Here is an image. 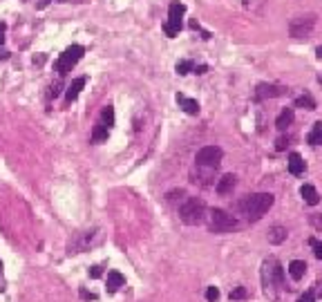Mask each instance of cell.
Masks as SVG:
<instances>
[{
  "label": "cell",
  "mask_w": 322,
  "mask_h": 302,
  "mask_svg": "<svg viewBox=\"0 0 322 302\" xmlns=\"http://www.w3.org/2000/svg\"><path fill=\"white\" fill-rule=\"evenodd\" d=\"M318 58H322V45L318 47Z\"/></svg>",
  "instance_id": "cell-35"
},
{
  "label": "cell",
  "mask_w": 322,
  "mask_h": 302,
  "mask_svg": "<svg viewBox=\"0 0 322 302\" xmlns=\"http://www.w3.org/2000/svg\"><path fill=\"white\" fill-rule=\"evenodd\" d=\"M298 302H315V295H313L311 291H307V293H302V295H300Z\"/></svg>",
  "instance_id": "cell-27"
},
{
  "label": "cell",
  "mask_w": 322,
  "mask_h": 302,
  "mask_svg": "<svg viewBox=\"0 0 322 302\" xmlns=\"http://www.w3.org/2000/svg\"><path fill=\"white\" fill-rule=\"evenodd\" d=\"M295 106L298 108H305V110H315V101L309 94H302V96H298L295 98Z\"/></svg>",
  "instance_id": "cell-22"
},
{
  "label": "cell",
  "mask_w": 322,
  "mask_h": 302,
  "mask_svg": "<svg viewBox=\"0 0 322 302\" xmlns=\"http://www.w3.org/2000/svg\"><path fill=\"white\" fill-rule=\"evenodd\" d=\"M123 285H126V278H123L119 271H110L108 273V293H116Z\"/></svg>",
  "instance_id": "cell-13"
},
{
  "label": "cell",
  "mask_w": 322,
  "mask_h": 302,
  "mask_svg": "<svg viewBox=\"0 0 322 302\" xmlns=\"http://www.w3.org/2000/svg\"><path fill=\"white\" fill-rule=\"evenodd\" d=\"M309 144H311V146H322V121L313 126L311 134H309Z\"/></svg>",
  "instance_id": "cell-20"
},
{
  "label": "cell",
  "mask_w": 322,
  "mask_h": 302,
  "mask_svg": "<svg viewBox=\"0 0 322 302\" xmlns=\"http://www.w3.org/2000/svg\"><path fill=\"white\" fill-rule=\"evenodd\" d=\"M85 83H88V78H85V76H78V78H74V81H72V85L65 90V103H67V106H70L72 101H76L78 92L85 88Z\"/></svg>",
  "instance_id": "cell-10"
},
{
  "label": "cell",
  "mask_w": 322,
  "mask_h": 302,
  "mask_svg": "<svg viewBox=\"0 0 322 302\" xmlns=\"http://www.w3.org/2000/svg\"><path fill=\"white\" fill-rule=\"evenodd\" d=\"M177 103L184 108L186 114H199V103L195 101V98H188L184 94H177Z\"/></svg>",
  "instance_id": "cell-15"
},
{
  "label": "cell",
  "mask_w": 322,
  "mask_h": 302,
  "mask_svg": "<svg viewBox=\"0 0 322 302\" xmlns=\"http://www.w3.org/2000/svg\"><path fill=\"white\" fill-rule=\"evenodd\" d=\"M5 58H9V52H5V49H0V61H5Z\"/></svg>",
  "instance_id": "cell-34"
},
{
  "label": "cell",
  "mask_w": 322,
  "mask_h": 302,
  "mask_svg": "<svg viewBox=\"0 0 322 302\" xmlns=\"http://www.w3.org/2000/svg\"><path fill=\"white\" fill-rule=\"evenodd\" d=\"M275 197L271 193H255V195H249L239 202V211L246 215L251 222H257L262 219L264 213H269V208L273 206Z\"/></svg>",
  "instance_id": "cell-1"
},
{
  "label": "cell",
  "mask_w": 322,
  "mask_h": 302,
  "mask_svg": "<svg viewBox=\"0 0 322 302\" xmlns=\"http://www.w3.org/2000/svg\"><path fill=\"white\" fill-rule=\"evenodd\" d=\"M287 88L284 85H269V83H259L255 90V96L262 101V98H275V96H284L287 94Z\"/></svg>",
  "instance_id": "cell-9"
},
{
  "label": "cell",
  "mask_w": 322,
  "mask_h": 302,
  "mask_svg": "<svg viewBox=\"0 0 322 302\" xmlns=\"http://www.w3.org/2000/svg\"><path fill=\"white\" fill-rule=\"evenodd\" d=\"M90 278H101V267H92L90 269Z\"/></svg>",
  "instance_id": "cell-30"
},
{
  "label": "cell",
  "mask_w": 322,
  "mask_h": 302,
  "mask_svg": "<svg viewBox=\"0 0 322 302\" xmlns=\"http://www.w3.org/2000/svg\"><path fill=\"white\" fill-rule=\"evenodd\" d=\"M320 83H322V78H320Z\"/></svg>",
  "instance_id": "cell-37"
},
{
  "label": "cell",
  "mask_w": 322,
  "mask_h": 302,
  "mask_svg": "<svg viewBox=\"0 0 322 302\" xmlns=\"http://www.w3.org/2000/svg\"><path fill=\"white\" fill-rule=\"evenodd\" d=\"M309 242H311V246H313V253H315V257H318V260H322V242H318V239H309Z\"/></svg>",
  "instance_id": "cell-26"
},
{
  "label": "cell",
  "mask_w": 322,
  "mask_h": 302,
  "mask_svg": "<svg viewBox=\"0 0 322 302\" xmlns=\"http://www.w3.org/2000/svg\"><path fill=\"white\" fill-rule=\"evenodd\" d=\"M284 239H287V229H284V226H273V229L269 231V242L271 244H282Z\"/></svg>",
  "instance_id": "cell-19"
},
{
  "label": "cell",
  "mask_w": 322,
  "mask_h": 302,
  "mask_svg": "<svg viewBox=\"0 0 322 302\" xmlns=\"http://www.w3.org/2000/svg\"><path fill=\"white\" fill-rule=\"evenodd\" d=\"M175 70H177L179 76H186L188 72H193V70H195V63H193V61H179Z\"/></svg>",
  "instance_id": "cell-23"
},
{
  "label": "cell",
  "mask_w": 322,
  "mask_h": 302,
  "mask_svg": "<svg viewBox=\"0 0 322 302\" xmlns=\"http://www.w3.org/2000/svg\"><path fill=\"white\" fill-rule=\"evenodd\" d=\"M179 219L188 226H197L206 219V204L197 197H188V199L182 202L179 206Z\"/></svg>",
  "instance_id": "cell-2"
},
{
  "label": "cell",
  "mask_w": 322,
  "mask_h": 302,
  "mask_svg": "<svg viewBox=\"0 0 322 302\" xmlns=\"http://www.w3.org/2000/svg\"><path fill=\"white\" fill-rule=\"evenodd\" d=\"M101 123H103V126H108V128L114 126V108H112V106H105V108H103V112H101Z\"/></svg>",
  "instance_id": "cell-21"
},
{
  "label": "cell",
  "mask_w": 322,
  "mask_h": 302,
  "mask_svg": "<svg viewBox=\"0 0 322 302\" xmlns=\"http://www.w3.org/2000/svg\"><path fill=\"white\" fill-rule=\"evenodd\" d=\"M244 3H246V0H244Z\"/></svg>",
  "instance_id": "cell-38"
},
{
  "label": "cell",
  "mask_w": 322,
  "mask_h": 302,
  "mask_svg": "<svg viewBox=\"0 0 322 302\" xmlns=\"http://www.w3.org/2000/svg\"><path fill=\"white\" fill-rule=\"evenodd\" d=\"M206 300H208V302H217V300H219L217 287H208V289H206Z\"/></svg>",
  "instance_id": "cell-24"
},
{
  "label": "cell",
  "mask_w": 322,
  "mask_h": 302,
  "mask_svg": "<svg viewBox=\"0 0 322 302\" xmlns=\"http://www.w3.org/2000/svg\"><path fill=\"white\" fill-rule=\"evenodd\" d=\"M313 27H315V16L313 14L295 16L293 21L289 23V34L293 36V38H307V36L313 32Z\"/></svg>",
  "instance_id": "cell-7"
},
{
  "label": "cell",
  "mask_w": 322,
  "mask_h": 302,
  "mask_svg": "<svg viewBox=\"0 0 322 302\" xmlns=\"http://www.w3.org/2000/svg\"><path fill=\"white\" fill-rule=\"evenodd\" d=\"M315 293H318L320 298H322V280H318V282H315Z\"/></svg>",
  "instance_id": "cell-31"
},
{
  "label": "cell",
  "mask_w": 322,
  "mask_h": 302,
  "mask_svg": "<svg viewBox=\"0 0 322 302\" xmlns=\"http://www.w3.org/2000/svg\"><path fill=\"white\" fill-rule=\"evenodd\" d=\"M0 271H3V262H0Z\"/></svg>",
  "instance_id": "cell-36"
},
{
  "label": "cell",
  "mask_w": 322,
  "mask_h": 302,
  "mask_svg": "<svg viewBox=\"0 0 322 302\" xmlns=\"http://www.w3.org/2000/svg\"><path fill=\"white\" fill-rule=\"evenodd\" d=\"M262 282H264L266 291H271V289H275V287H284V269L273 257L262 264Z\"/></svg>",
  "instance_id": "cell-4"
},
{
  "label": "cell",
  "mask_w": 322,
  "mask_h": 302,
  "mask_svg": "<svg viewBox=\"0 0 322 302\" xmlns=\"http://www.w3.org/2000/svg\"><path fill=\"white\" fill-rule=\"evenodd\" d=\"M305 170H307L305 159H302L298 152H291V155H289V172H291V175H302Z\"/></svg>",
  "instance_id": "cell-12"
},
{
  "label": "cell",
  "mask_w": 322,
  "mask_h": 302,
  "mask_svg": "<svg viewBox=\"0 0 322 302\" xmlns=\"http://www.w3.org/2000/svg\"><path fill=\"white\" fill-rule=\"evenodd\" d=\"M3 41H5V25L0 23V45H3Z\"/></svg>",
  "instance_id": "cell-32"
},
{
  "label": "cell",
  "mask_w": 322,
  "mask_h": 302,
  "mask_svg": "<svg viewBox=\"0 0 322 302\" xmlns=\"http://www.w3.org/2000/svg\"><path fill=\"white\" fill-rule=\"evenodd\" d=\"M293 110L291 108H284L280 114H277V119H275V128L277 130H287V128L291 126V123H293Z\"/></svg>",
  "instance_id": "cell-16"
},
{
  "label": "cell",
  "mask_w": 322,
  "mask_h": 302,
  "mask_svg": "<svg viewBox=\"0 0 322 302\" xmlns=\"http://www.w3.org/2000/svg\"><path fill=\"white\" fill-rule=\"evenodd\" d=\"M80 298H83V300H96V295L90 293V291H85V289H80Z\"/></svg>",
  "instance_id": "cell-29"
},
{
  "label": "cell",
  "mask_w": 322,
  "mask_h": 302,
  "mask_svg": "<svg viewBox=\"0 0 322 302\" xmlns=\"http://www.w3.org/2000/svg\"><path fill=\"white\" fill-rule=\"evenodd\" d=\"M289 273H291V278L293 280H302L305 278V273H307V264L302 260H293L289 264Z\"/></svg>",
  "instance_id": "cell-17"
},
{
  "label": "cell",
  "mask_w": 322,
  "mask_h": 302,
  "mask_svg": "<svg viewBox=\"0 0 322 302\" xmlns=\"http://www.w3.org/2000/svg\"><path fill=\"white\" fill-rule=\"evenodd\" d=\"M206 70H208L206 65H199V67H195V72H197V74H206Z\"/></svg>",
  "instance_id": "cell-33"
},
{
  "label": "cell",
  "mask_w": 322,
  "mask_h": 302,
  "mask_svg": "<svg viewBox=\"0 0 322 302\" xmlns=\"http://www.w3.org/2000/svg\"><path fill=\"white\" fill-rule=\"evenodd\" d=\"M287 144H289V139H284V137H280L275 141V150H284L287 148Z\"/></svg>",
  "instance_id": "cell-28"
},
{
  "label": "cell",
  "mask_w": 322,
  "mask_h": 302,
  "mask_svg": "<svg viewBox=\"0 0 322 302\" xmlns=\"http://www.w3.org/2000/svg\"><path fill=\"white\" fill-rule=\"evenodd\" d=\"M186 14V7L182 3H172L170 7H168V21L164 23V32L166 36H177L179 34V29H182V18Z\"/></svg>",
  "instance_id": "cell-8"
},
{
  "label": "cell",
  "mask_w": 322,
  "mask_h": 302,
  "mask_svg": "<svg viewBox=\"0 0 322 302\" xmlns=\"http://www.w3.org/2000/svg\"><path fill=\"white\" fill-rule=\"evenodd\" d=\"M83 54H85V47L83 45H70V47H67L65 52L56 58V72H58V76H67V74L72 72V67L76 65L80 58H83Z\"/></svg>",
  "instance_id": "cell-5"
},
{
  "label": "cell",
  "mask_w": 322,
  "mask_h": 302,
  "mask_svg": "<svg viewBox=\"0 0 322 302\" xmlns=\"http://www.w3.org/2000/svg\"><path fill=\"white\" fill-rule=\"evenodd\" d=\"M246 298V289L244 287H235L231 291V300H244Z\"/></svg>",
  "instance_id": "cell-25"
},
{
  "label": "cell",
  "mask_w": 322,
  "mask_h": 302,
  "mask_svg": "<svg viewBox=\"0 0 322 302\" xmlns=\"http://www.w3.org/2000/svg\"><path fill=\"white\" fill-rule=\"evenodd\" d=\"M222 157H224V152H222V148L217 146H206L202 148L199 152L195 155V162L199 168H217V166L222 164Z\"/></svg>",
  "instance_id": "cell-6"
},
{
  "label": "cell",
  "mask_w": 322,
  "mask_h": 302,
  "mask_svg": "<svg viewBox=\"0 0 322 302\" xmlns=\"http://www.w3.org/2000/svg\"><path fill=\"white\" fill-rule=\"evenodd\" d=\"M235 184H237V177H235V175H224V177H219V179H217V184H215V190H217L219 195H228V193H233Z\"/></svg>",
  "instance_id": "cell-11"
},
{
  "label": "cell",
  "mask_w": 322,
  "mask_h": 302,
  "mask_svg": "<svg viewBox=\"0 0 322 302\" xmlns=\"http://www.w3.org/2000/svg\"><path fill=\"white\" fill-rule=\"evenodd\" d=\"M237 219H235V215L222 211V208H213V211L208 213V229L213 233H228L233 229H237Z\"/></svg>",
  "instance_id": "cell-3"
},
{
  "label": "cell",
  "mask_w": 322,
  "mask_h": 302,
  "mask_svg": "<svg viewBox=\"0 0 322 302\" xmlns=\"http://www.w3.org/2000/svg\"><path fill=\"white\" fill-rule=\"evenodd\" d=\"M300 195H302V199H305L309 206H318V204H320V195H318V190H315L313 186H309V184H305V186L300 188Z\"/></svg>",
  "instance_id": "cell-14"
},
{
  "label": "cell",
  "mask_w": 322,
  "mask_h": 302,
  "mask_svg": "<svg viewBox=\"0 0 322 302\" xmlns=\"http://www.w3.org/2000/svg\"><path fill=\"white\" fill-rule=\"evenodd\" d=\"M108 134H110V128L98 121L94 126V130H92V141H94V144H101V141L108 139Z\"/></svg>",
  "instance_id": "cell-18"
}]
</instances>
